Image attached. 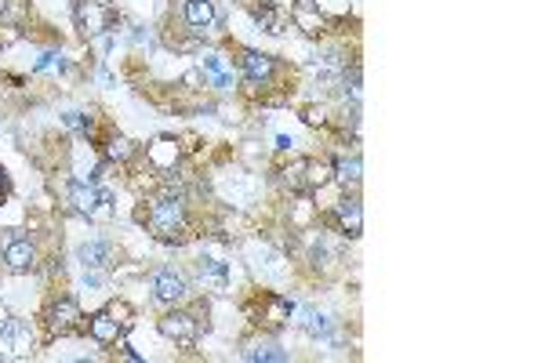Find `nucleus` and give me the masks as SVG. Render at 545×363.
I'll return each instance as SVG.
<instances>
[{"mask_svg":"<svg viewBox=\"0 0 545 363\" xmlns=\"http://www.w3.org/2000/svg\"><path fill=\"white\" fill-rule=\"evenodd\" d=\"M146 229L164 240V243H182L186 240V229H190V218H186V204L178 197H156L149 204V215H146Z\"/></svg>","mask_w":545,"mask_h":363,"instance_id":"nucleus-1","label":"nucleus"},{"mask_svg":"<svg viewBox=\"0 0 545 363\" xmlns=\"http://www.w3.org/2000/svg\"><path fill=\"white\" fill-rule=\"evenodd\" d=\"M33 352V331L26 320H0V359H26Z\"/></svg>","mask_w":545,"mask_h":363,"instance_id":"nucleus-5","label":"nucleus"},{"mask_svg":"<svg viewBox=\"0 0 545 363\" xmlns=\"http://www.w3.org/2000/svg\"><path fill=\"white\" fill-rule=\"evenodd\" d=\"M62 120H66V128H73V131H91V128H95L91 113H84V110H69Z\"/></svg>","mask_w":545,"mask_h":363,"instance_id":"nucleus-25","label":"nucleus"},{"mask_svg":"<svg viewBox=\"0 0 545 363\" xmlns=\"http://www.w3.org/2000/svg\"><path fill=\"white\" fill-rule=\"evenodd\" d=\"M135 153H138V149H135V142H131V138H113V142L106 146V156H110L113 164H128Z\"/></svg>","mask_w":545,"mask_h":363,"instance_id":"nucleus-23","label":"nucleus"},{"mask_svg":"<svg viewBox=\"0 0 545 363\" xmlns=\"http://www.w3.org/2000/svg\"><path fill=\"white\" fill-rule=\"evenodd\" d=\"M331 178L338 182L342 190H360V182H363V160H360V156L331 160Z\"/></svg>","mask_w":545,"mask_h":363,"instance_id":"nucleus-19","label":"nucleus"},{"mask_svg":"<svg viewBox=\"0 0 545 363\" xmlns=\"http://www.w3.org/2000/svg\"><path fill=\"white\" fill-rule=\"evenodd\" d=\"M160 334L167 338V341H174V345H182V349H193L197 345V338H201V323H197V316L193 313H167L164 320H160Z\"/></svg>","mask_w":545,"mask_h":363,"instance_id":"nucleus-6","label":"nucleus"},{"mask_svg":"<svg viewBox=\"0 0 545 363\" xmlns=\"http://www.w3.org/2000/svg\"><path fill=\"white\" fill-rule=\"evenodd\" d=\"M335 226H338V233L349 236V240H356V236L363 233V208H360L356 197H345V200L335 204Z\"/></svg>","mask_w":545,"mask_h":363,"instance_id":"nucleus-12","label":"nucleus"},{"mask_svg":"<svg viewBox=\"0 0 545 363\" xmlns=\"http://www.w3.org/2000/svg\"><path fill=\"white\" fill-rule=\"evenodd\" d=\"M240 73L251 87H269L272 76H277V58L262 55V51H244L240 55Z\"/></svg>","mask_w":545,"mask_h":363,"instance_id":"nucleus-8","label":"nucleus"},{"mask_svg":"<svg viewBox=\"0 0 545 363\" xmlns=\"http://www.w3.org/2000/svg\"><path fill=\"white\" fill-rule=\"evenodd\" d=\"M146 160H149V167H156V171H174L178 160H182V149H178V142H174L171 135H160V138H153V146L146 149Z\"/></svg>","mask_w":545,"mask_h":363,"instance_id":"nucleus-15","label":"nucleus"},{"mask_svg":"<svg viewBox=\"0 0 545 363\" xmlns=\"http://www.w3.org/2000/svg\"><path fill=\"white\" fill-rule=\"evenodd\" d=\"M317 8L327 19H342V15H349V0H317Z\"/></svg>","mask_w":545,"mask_h":363,"instance_id":"nucleus-27","label":"nucleus"},{"mask_svg":"<svg viewBox=\"0 0 545 363\" xmlns=\"http://www.w3.org/2000/svg\"><path fill=\"white\" fill-rule=\"evenodd\" d=\"M247 363H288V352L272 341H251L244 352H240Z\"/></svg>","mask_w":545,"mask_h":363,"instance_id":"nucleus-21","label":"nucleus"},{"mask_svg":"<svg viewBox=\"0 0 545 363\" xmlns=\"http://www.w3.org/2000/svg\"><path fill=\"white\" fill-rule=\"evenodd\" d=\"M291 22L306 33V37H320L327 26V15L317 8V0H295L291 4Z\"/></svg>","mask_w":545,"mask_h":363,"instance_id":"nucleus-11","label":"nucleus"},{"mask_svg":"<svg viewBox=\"0 0 545 363\" xmlns=\"http://www.w3.org/2000/svg\"><path fill=\"white\" fill-rule=\"evenodd\" d=\"M73 15H76V30L84 37H103L117 22V12L106 4V0H76Z\"/></svg>","mask_w":545,"mask_h":363,"instance_id":"nucleus-4","label":"nucleus"},{"mask_svg":"<svg viewBox=\"0 0 545 363\" xmlns=\"http://www.w3.org/2000/svg\"><path fill=\"white\" fill-rule=\"evenodd\" d=\"M113 258H117V247L110 240H87V243L76 247V261L84 269H110Z\"/></svg>","mask_w":545,"mask_h":363,"instance_id":"nucleus-13","label":"nucleus"},{"mask_svg":"<svg viewBox=\"0 0 545 363\" xmlns=\"http://www.w3.org/2000/svg\"><path fill=\"white\" fill-rule=\"evenodd\" d=\"M76 323H80V305H76L73 298H58V302L48 309V327H51V334H69Z\"/></svg>","mask_w":545,"mask_h":363,"instance_id":"nucleus-17","label":"nucleus"},{"mask_svg":"<svg viewBox=\"0 0 545 363\" xmlns=\"http://www.w3.org/2000/svg\"><path fill=\"white\" fill-rule=\"evenodd\" d=\"M87 331H91V338H95L99 345H113V341H121V338H124L128 323H124L121 316H113V313L106 309V313H95V316H91Z\"/></svg>","mask_w":545,"mask_h":363,"instance_id":"nucleus-14","label":"nucleus"},{"mask_svg":"<svg viewBox=\"0 0 545 363\" xmlns=\"http://www.w3.org/2000/svg\"><path fill=\"white\" fill-rule=\"evenodd\" d=\"M306 167H309V160H295L288 167V186L291 190H306Z\"/></svg>","mask_w":545,"mask_h":363,"instance_id":"nucleus-26","label":"nucleus"},{"mask_svg":"<svg viewBox=\"0 0 545 363\" xmlns=\"http://www.w3.org/2000/svg\"><path fill=\"white\" fill-rule=\"evenodd\" d=\"M0 261L8 272H30L37 269V243L22 229H8V236L0 240Z\"/></svg>","mask_w":545,"mask_h":363,"instance_id":"nucleus-3","label":"nucleus"},{"mask_svg":"<svg viewBox=\"0 0 545 363\" xmlns=\"http://www.w3.org/2000/svg\"><path fill=\"white\" fill-rule=\"evenodd\" d=\"M204 76L219 87V91H229L233 84H237V76H233V66L222 58V55H208L204 58Z\"/></svg>","mask_w":545,"mask_h":363,"instance_id":"nucleus-20","label":"nucleus"},{"mask_svg":"<svg viewBox=\"0 0 545 363\" xmlns=\"http://www.w3.org/2000/svg\"><path fill=\"white\" fill-rule=\"evenodd\" d=\"M331 182V160H309L306 167V190H320Z\"/></svg>","mask_w":545,"mask_h":363,"instance_id":"nucleus-22","label":"nucleus"},{"mask_svg":"<svg viewBox=\"0 0 545 363\" xmlns=\"http://www.w3.org/2000/svg\"><path fill=\"white\" fill-rule=\"evenodd\" d=\"M149 288H153V298H156L160 305H178V302H186V295H190L186 280H182V272H174V269H167V265L153 272Z\"/></svg>","mask_w":545,"mask_h":363,"instance_id":"nucleus-7","label":"nucleus"},{"mask_svg":"<svg viewBox=\"0 0 545 363\" xmlns=\"http://www.w3.org/2000/svg\"><path fill=\"white\" fill-rule=\"evenodd\" d=\"M251 15H255V22H258L265 33H284V30H288V19H291L281 4H272V0H258V4L251 8Z\"/></svg>","mask_w":545,"mask_h":363,"instance_id":"nucleus-18","label":"nucleus"},{"mask_svg":"<svg viewBox=\"0 0 545 363\" xmlns=\"http://www.w3.org/2000/svg\"><path fill=\"white\" fill-rule=\"evenodd\" d=\"M197 284L211 295H226L229 291V265L219 258H201L197 261Z\"/></svg>","mask_w":545,"mask_h":363,"instance_id":"nucleus-10","label":"nucleus"},{"mask_svg":"<svg viewBox=\"0 0 545 363\" xmlns=\"http://www.w3.org/2000/svg\"><path fill=\"white\" fill-rule=\"evenodd\" d=\"M69 211L80 215V218H91V222H106L113 215L110 193H103L99 186H91V182H76V186L69 190Z\"/></svg>","mask_w":545,"mask_h":363,"instance_id":"nucleus-2","label":"nucleus"},{"mask_svg":"<svg viewBox=\"0 0 545 363\" xmlns=\"http://www.w3.org/2000/svg\"><path fill=\"white\" fill-rule=\"evenodd\" d=\"M182 19L193 33H208L219 26V8L215 0H182Z\"/></svg>","mask_w":545,"mask_h":363,"instance_id":"nucleus-9","label":"nucleus"},{"mask_svg":"<svg viewBox=\"0 0 545 363\" xmlns=\"http://www.w3.org/2000/svg\"><path fill=\"white\" fill-rule=\"evenodd\" d=\"M8 190H12V182H8V171H4V167H0V197H4Z\"/></svg>","mask_w":545,"mask_h":363,"instance_id":"nucleus-28","label":"nucleus"},{"mask_svg":"<svg viewBox=\"0 0 545 363\" xmlns=\"http://www.w3.org/2000/svg\"><path fill=\"white\" fill-rule=\"evenodd\" d=\"M291 316H295V323H302L313 338H327L331 327H335L331 313H327V309H317V305H291Z\"/></svg>","mask_w":545,"mask_h":363,"instance_id":"nucleus-16","label":"nucleus"},{"mask_svg":"<svg viewBox=\"0 0 545 363\" xmlns=\"http://www.w3.org/2000/svg\"><path fill=\"white\" fill-rule=\"evenodd\" d=\"M66 69V58L58 55V51H44L40 58H37V66H33V73L40 76V73H62Z\"/></svg>","mask_w":545,"mask_h":363,"instance_id":"nucleus-24","label":"nucleus"}]
</instances>
